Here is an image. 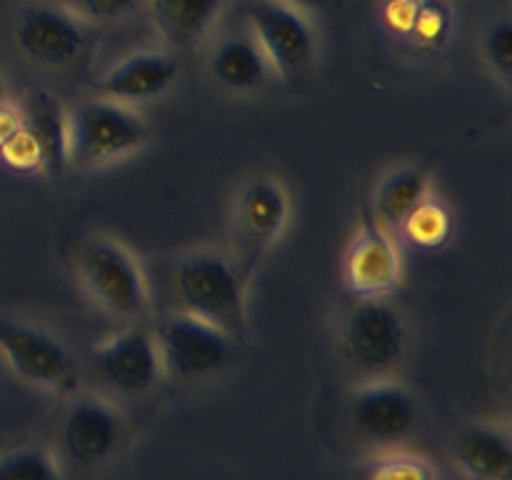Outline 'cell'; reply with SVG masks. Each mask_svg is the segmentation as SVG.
<instances>
[{"instance_id": "cell-2", "label": "cell", "mask_w": 512, "mask_h": 480, "mask_svg": "<svg viewBox=\"0 0 512 480\" xmlns=\"http://www.w3.org/2000/svg\"><path fill=\"white\" fill-rule=\"evenodd\" d=\"M148 123L130 105L98 98L68 113V155L78 168H103L148 143Z\"/></svg>"}, {"instance_id": "cell-11", "label": "cell", "mask_w": 512, "mask_h": 480, "mask_svg": "<svg viewBox=\"0 0 512 480\" xmlns=\"http://www.w3.org/2000/svg\"><path fill=\"white\" fill-rule=\"evenodd\" d=\"M13 33L20 53L43 68H65L85 48L83 25L60 5H28L20 10Z\"/></svg>"}, {"instance_id": "cell-24", "label": "cell", "mask_w": 512, "mask_h": 480, "mask_svg": "<svg viewBox=\"0 0 512 480\" xmlns=\"http://www.w3.org/2000/svg\"><path fill=\"white\" fill-rule=\"evenodd\" d=\"M483 58L490 73L503 85L512 78V25L510 18H495L483 33Z\"/></svg>"}, {"instance_id": "cell-26", "label": "cell", "mask_w": 512, "mask_h": 480, "mask_svg": "<svg viewBox=\"0 0 512 480\" xmlns=\"http://www.w3.org/2000/svg\"><path fill=\"white\" fill-rule=\"evenodd\" d=\"M0 158L8 168L18 170V173H33V170H40L38 150H35L33 140L25 133V125L8 140V143L0 148Z\"/></svg>"}, {"instance_id": "cell-31", "label": "cell", "mask_w": 512, "mask_h": 480, "mask_svg": "<svg viewBox=\"0 0 512 480\" xmlns=\"http://www.w3.org/2000/svg\"><path fill=\"white\" fill-rule=\"evenodd\" d=\"M5 3V0H0V5H3Z\"/></svg>"}, {"instance_id": "cell-1", "label": "cell", "mask_w": 512, "mask_h": 480, "mask_svg": "<svg viewBox=\"0 0 512 480\" xmlns=\"http://www.w3.org/2000/svg\"><path fill=\"white\" fill-rule=\"evenodd\" d=\"M250 280L240 273L233 255L195 250L175 268V295L180 310L215 325L238 340L248 328Z\"/></svg>"}, {"instance_id": "cell-30", "label": "cell", "mask_w": 512, "mask_h": 480, "mask_svg": "<svg viewBox=\"0 0 512 480\" xmlns=\"http://www.w3.org/2000/svg\"><path fill=\"white\" fill-rule=\"evenodd\" d=\"M383 3H418V0H383Z\"/></svg>"}, {"instance_id": "cell-18", "label": "cell", "mask_w": 512, "mask_h": 480, "mask_svg": "<svg viewBox=\"0 0 512 480\" xmlns=\"http://www.w3.org/2000/svg\"><path fill=\"white\" fill-rule=\"evenodd\" d=\"M150 10L160 35L173 48L188 50L210 33L223 0H150Z\"/></svg>"}, {"instance_id": "cell-16", "label": "cell", "mask_w": 512, "mask_h": 480, "mask_svg": "<svg viewBox=\"0 0 512 480\" xmlns=\"http://www.w3.org/2000/svg\"><path fill=\"white\" fill-rule=\"evenodd\" d=\"M453 458L470 480H512L510 433L500 425L483 423L460 433Z\"/></svg>"}, {"instance_id": "cell-17", "label": "cell", "mask_w": 512, "mask_h": 480, "mask_svg": "<svg viewBox=\"0 0 512 480\" xmlns=\"http://www.w3.org/2000/svg\"><path fill=\"white\" fill-rule=\"evenodd\" d=\"M210 73L233 93H253L268 83L273 70L253 35H230L213 48Z\"/></svg>"}, {"instance_id": "cell-6", "label": "cell", "mask_w": 512, "mask_h": 480, "mask_svg": "<svg viewBox=\"0 0 512 480\" xmlns=\"http://www.w3.org/2000/svg\"><path fill=\"white\" fill-rule=\"evenodd\" d=\"M163 373L180 380H200L223 370L233 358V338L205 320L168 313L153 328Z\"/></svg>"}, {"instance_id": "cell-25", "label": "cell", "mask_w": 512, "mask_h": 480, "mask_svg": "<svg viewBox=\"0 0 512 480\" xmlns=\"http://www.w3.org/2000/svg\"><path fill=\"white\" fill-rule=\"evenodd\" d=\"M143 0H63L75 18L90 20V23H115L133 10L140 8Z\"/></svg>"}, {"instance_id": "cell-20", "label": "cell", "mask_w": 512, "mask_h": 480, "mask_svg": "<svg viewBox=\"0 0 512 480\" xmlns=\"http://www.w3.org/2000/svg\"><path fill=\"white\" fill-rule=\"evenodd\" d=\"M400 233L405 235L410 245L420 250H440L443 245H448V240L453 238V215H450L448 205L440 198H428L403 220L400 225Z\"/></svg>"}, {"instance_id": "cell-3", "label": "cell", "mask_w": 512, "mask_h": 480, "mask_svg": "<svg viewBox=\"0 0 512 480\" xmlns=\"http://www.w3.org/2000/svg\"><path fill=\"white\" fill-rule=\"evenodd\" d=\"M408 350V325L388 298H358L343 318L340 353L360 375L385 378Z\"/></svg>"}, {"instance_id": "cell-28", "label": "cell", "mask_w": 512, "mask_h": 480, "mask_svg": "<svg viewBox=\"0 0 512 480\" xmlns=\"http://www.w3.org/2000/svg\"><path fill=\"white\" fill-rule=\"evenodd\" d=\"M280 3H288L298 10H325L333 5V0H280Z\"/></svg>"}, {"instance_id": "cell-15", "label": "cell", "mask_w": 512, "mask_h": 480, "mask_svg": "<svg viewBox=\"0 0 512 480\" xmlns=\"http://www.w3.org/2000/svg\"><path fill=\"white\" fill-rule=\"evenodd\" d=\"M25 133L38 150L40 170L50 178H58L70 165L68 155V110L58 95L38 90L30 95L28 113L23 115Z\"/></svg>"}, {"instance_id": "cell-22", "label": "cell", "mask_w": 512, "mask_h": 480, "mask_svg": "<svg viewBox=\"0 0 512 480\" xmlns=\"http://www.w3.org/2000/svg\"><path fill=\"white\" fill-rule=\"evenodd\" d=\"M0 480H60V473L45 450L15 448L0 458Z\"/></svg>"}, {"instance_id": "cell-8", "label": "cell", "mask_w": 512, "mask_h": 480, "mask_svg": "<svg viewBox=\"0 0 512 480\" xmlns=\"http://www.w3.org/2000/svg\"><path fill=\"white\" fill-rule=\"evenodd\" d=\"M0 355L10 370L28 383L60 393L78 388V363L73 353L38 325L0 318Z\"/></svg>"}, {"instance_id": "cell-10", "label": "cell", "mask_w": 512, "mask_h": 480, "mask_svg": "<svg viewBox=\"0 0 512 480\" xmlns=\"http://www.w3.org/2000/svg\"><path fill=\"white\" fill-rule=\"evenodd\" d=\"M93 370L110 390L123 395H143L158 385L163 375L153 333L130 325L90 350Z\"/></svg>"}, {"instance_id": "cell-12", "label": "cell", "mask_w": 512, "mask_h": 480, "mask_svg": "<svg viewBox=\"0 0 512 480\" xmlns=\"http://www.w3.org/2000/svg\"><path fill=\"white\" fill-rule=\"evenodd\" d=\"M123 440V420L118 410L98 395H78L70 400L60 423V445L70 463L95 468L118 450Z\"/></svg>"}, {"instance_id": "cell-13", "label": "cell", "mask_w": 512, "mask_h": 480, "mask_svg": "<svg viewBox=\"0 0 512 480\" xmlns=\"http://www.w3.org/2000/svg\"><path fill=\"white\" fill-rule=\"evenodd\" d=\"M418 405L405 385L373 378L350 395V423L358 435L378 443L400 440L413 430Z\"/></svg>"}, {"instance_id": "cell-27", "label": "cell", "mask_w": 512, "mask_h": 480, "mask_svg": "<svg viewBox=\"0 0 512 480\" xmlns=\"http://www.w3.org/2000/svg\"><path fill=\"white\" fill-rule=\"evenodd\" d=\"M20 128H23V115L15 108H10L8 103L0 105V148H3Z\"/></svg>"}, {"instance_id": "cell-9", "label": "cell", "mask_w": 512, "mask_h": 480, "mask_svg": "<svg viewBox=\"0 0 512 480\" xmlns=\"http://www.w3.org/2000/svg\"><path fill=\"white\" fill-rule=\"evenodd\" d=\"M345 288L355 298H388L403 280V258L385 228L370 210H363L360 223L343 255Z\"/></svg>"}, {"instance_id": "cell-14", "label": "cell", "mask_w": 512, "mask_h": 480, "mask_svg": "<svg viewBox=\"0 0 512 480\" xmlns=\"http://www.w3.org/2000/svg\"><path fill=\"white\" fill-rule=\"evenodd\" d=\"M178 70V60L170 53L143 50V53L128 55L113 68L105 70L95 80L93 88L103 98L115 100V103H143V100H153L168 93L178 80Z\"/></svg>"}, {"instance_id": "cell-7", "label": "cell", "mask_w": 512, "mask_h": 480, "mask_svg": "<svg viewBox=\"0 0 512 480\" xmlns=\"http://www.w3.org/2000/svg\"><path fill=\"white\" fill-rule=\"evenodd\" d=\"M248 20L250 35L283 83H293L313 65L318 35L303 10L280 0H255L248 8Z\"/></svg>"}, {"instance_id": "cell-29", "label": "cell", "mask_w": 512, "mask_h": 480, "mask_svg": "<svg viewBox=\"0 0 512 480\" xmlns=\"http://www.w3.org/2000/svg\"><path fill=\"white\" fill-rule=\"evenodd\" d=\"M5 103V85H3V80H0V105Z\"/></svg>"}, {"instance_id": "cell-4", "label": "cell", "mask_w": 512, "mask_h": 480, "mask_svg": "<svg viewBox=\"0 0 512 480\" xmlns=\"http://www.w3.org/2000/svg\"><path fill=\"white\" fill-rule=\"evenodd\" d=\"M80 280L98 308L120 320L143 318L150 305L148 280L138 258L115 238H90L80 253Z\"/></svg>"}, {"instance_id": "cell-21", "label": "cell", "mask_w": 512, "mask_h": 480, "mask_svg": "<svg viewBox=\"0 0 512 480\" xmlns=\"http://www.w3.org/2000/svg\"><path fill=\"white\" fill-rule=\"evenodd\" d=\"M450 35H453V8L445 0H418L405 40H410V45L420 53H435L448 45Z\"/></svg>"}, {"instance_id": "cell-5", "label": "cell", "mask_w": 512, "mask_h": 480, "mask_svg": "<svg viewBox=\"0 0 512 480\" xmlns=\"http://www.w3.org/2000/svg\"><path fill=\"white\" fill-rule=\"evenodd\" d=\"M290 220V198L280 180L253 178L240 188L233 203L235 263L253 283L258 265L283 235Z\"/></svg>"}, {"instance_id": "cell-19", "label": "cell", "mask_w": 512, "mask_h": 480, "mask_svg": "<svg viewBox=\"0 0 512 480\" xmlns=\"http://www.w3.org/2000/svg\"><path fill=\"white\" fill-rule=\"evenodd\" d=\"M430 195V175L420 165H403L385 175L373 193L370 213L388 230H398L403 220Z\"/></svg>"}, {"instance_id": "cell-23", "label": "cell", "mask_w": 512, "mask_h": 480, "mask_svg": "<svg viewBox=\"0 0 512 480\" xmlns=\"http://www.w3.org/2000/svg\"><path fill=\"white\" fill-rule=\"evenodd\" d=\"M360 480H438V473L420 455L395 453L370 460L360 473Z\"/></svg>"}]
</instances>
